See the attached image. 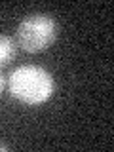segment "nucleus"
<instances>
[{
    "mask_svg": "<svg viewBox=\"0 0 114 152\" xmlns=\"http://www.w3.org/2000/svg\"><path fill=\"white\" fill-rule=\"evenodd\" d=\"M53 78L46 69L36 65H21L15 70H12L8 78V89L15 101L36 107L53 95Z\"/></svg>",
    "mask_w": 114,
    "mask_h": 152,
    "instance_id": "nucleus-1",
    "label": "nucleus"
},
{
    "mask_svg": "<svg viewBox=\"0 0 114 152\" xmlns=\"http://www.w3.org/2000/svg\"><path fill=\"white\" fill-rule=\"evenodd\" d=\"M57 23L48 13H31L17 27V46L28 53L48 50L55 42Z\"/></svg>",
    "mask_w": 114,
    "mask_h": 152,
    "instance_id": "nucleus-2",
    "label": "nucleus"
},
{
    "mask_svg": "<svg viewBox=\"0 0 114 152\" xmlns=\"http://www.w3.org/2000/svg\"><path fill=\"white\" fill-rule=\"evenodd\" d=\"M15 42L6 34H0V69L10 65L15 57Z\"/></svg>",
    "mask_w": 114,
    "mask_h": 152,
    "instance_id": "nucleus-3",
    "label": "nucleus"
},
{
    "mask_svg": "<svg viewBox=\"0 0 114 152\" xmlns=\"http://www.w3.org/2000/svg\"><path fill=\"white\" fill-rule=\"evenodd\" d=\"M4 86H6V78H4V74L0 72V95H2V91H4Z\"/></svg>",
    "mask_w": 114,
    "mask_h": 152,
    "instance_id": "nucleus-4",
    "label": "nucleus"
},
{
    "mask_svg": "<svg viewBox=\"0 0 114 152\" xmlns=\"http://www.w3.org/2000/svg\"><path fill=\"white\" fill-rule=\"evenodd\" d=\"M8 150V146L6 145H0V152H6Z\"/></svg>",
    "mask_w": 114,
    "mask_h": 152,
    "instance_id": "nucleus-5",
    "label": "nucleus"
}]
</instances>
